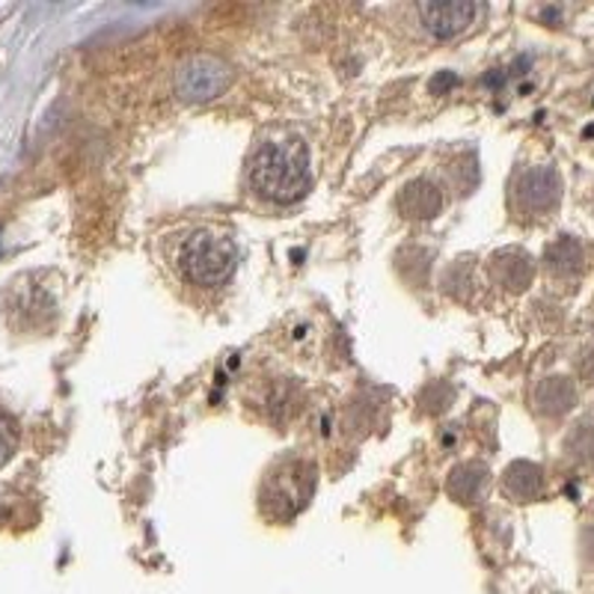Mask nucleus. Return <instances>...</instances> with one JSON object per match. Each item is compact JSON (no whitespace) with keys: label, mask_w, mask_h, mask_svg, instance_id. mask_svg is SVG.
I'll return each instance as SVG.
<instances>
[{"label":"nucleus","mask_w":594,"mask_h":594,"mask_svg":"<svg viewBox=\"0 0 594 594\" xmlns=\"http://www.w3.org/2000/svg\"><path fill=\"white\" fill-rule=\"evenodd\" d=\"M315 488H319L315 463L285 455L264 472L262 488H259V509L274 523H292L310 506Z\"/></svg>","instance_id":"2"},{"label":"nucleus","mask_w":594,"mask_h":594,"mask_svg":"<svg viewBox=\"0 0 594 594\" xmlns=\"http://www.w3.org/2000/svg\"><path fill=\"white\" fill-rule=\"evenodd\" d=\"M511 208L523 218H548L562 202V176L550 164L520 167L509 185Z\"/></svg>","instance_id":"4"},{"label":"nucleus","mask_w":594,"mask_h":594,"mask_svg":"<svg viewBox=\"0 0 594 594\" xmlns=\"http://www.w3.org/2000/svg\"><path fill=\"white\" fill-rule=\"evenodd\" d=\"M576 405V387L574 381L565 375H550L544 381H538L532 389V407L538 414L548 419H559V416L571 414Z\"/></svg>","instance_id":"9"},{"label":"nucleus","mask_w":594,"mask_h":594,"mask_svg":"<svg viewBox=\"0 0 594 594\" xmlns=\"http://www.w3.org/2000/svg\"><path fill=\"white\" fill-rule=\"evenodd\" d=\"M455 84H458V77H455L452 72H444L437 81H431V90H435V93H446V90H452Z\"/></svg>","instance_id":"16"},{"label":"nucleus","mask_w":594,"mask_h":594,"mask_svg":"<svg viewBox=\"0 0 594 594\" xmlns=\"http://www.w3.org/2000/svg\"><path fill=\"white\" fill-rule=\"evenodd\" d=\"M580 375L585 384H594V348L585 351V357L580 359Z\"/></svg>","instance_id":"15"},{"label":"nucleus","mask_w":594,"mask_h":594,"mask_svg":"<svg viewBox=\"0 0 594 594\" xmlns=\"http://www.w3.org/2000/svg\"><path fill=\"white\" fill-rule=\"evenodd\" d=\"M181 277L190 285L202 289H220L232 280L238 268V247L236 241L218 229H194L181 238L179 253H176Z\"/></svg>","instance_id":"3"},{"label":"nucleus","mask_w":594,"mask_h":594,"mask_svg":"<svg viewBox=\"0 0 594 594\" xmlns=\"http://www.w3.org/2000/svg\"><path fill=\"white\" fill-rule=\"evenodd\" d=\"M488 484H491V470H488V463L467 461L458 463V467L449 472L446 491H449L452 500L463 502V506H472V502L484 500Z\"/></svg>","instance_id":"10"},{"label":"nucleus","mask_w":594,"mask_h":594,"mask_svg":"<svg viewBox=\"0 0 594 594\" xmlns=\"http://www.w3.org/2000/svg\"><path fill=\"white\" fill-rule=\"evenodd\" d=\"M488 271H491L493 283L502 285L506 292H527L532 285V277H535V259L520 247H509V250L491 256Z\"/></svg>","instance_id":"8"},{"label":"nucleus","mask_w":594,"mask_h":594,"mask_svg":"<svg viewBox=\"0 0 594 594\" xmlns=\"http://www.w3.org/2000/svg\"><path fill=\"white\" fill-rule=\"evenodd\" d=\"M544 264H548V271L553 277H576L585 271V250L583 244L571 236L556 238L553 244L548 247V253H544Z\"/></svg>","instance_id":"12"},{"label":"nucleus","mask_w":594,"mask_h":594,"mask_svg":"<svg viewBox=\"0 0 594 594\" xmlns=\"http://www.w3.org/2000/svg\"><path fill=\"white\" fill-rule=\"evenodd\" d=\"M416 12H419V21L428 37L449 42L455 37H463L484 12V7L467 3V0H449V3H419Z\"/></svg>","instance_id":"6"},{"label":"nucleus","mask_w":594,"mask_h":594,"mask_svg":"<svg viewBox=\"0 0 594 594\" xmlns=\"http://www.w3.org/2000/svg\"><path fill=\"white\" fill-rule=\"evenodd\" d=\"M250 185L259 197L277 206H289L310 194L312 164L310 146L298 134L264 140L250 160Z\"/></svg>","instance_id":"1"},{"label":"nucleus","mask_w":594,"mask_h":594,"mask_svg":"<svg viewBox=\"0 0 594 594\" xmlns=\"http://www.w3.org/2000/svg\"><path fill=\"white\" fill-rule=\"evenodd\" d=\"M502 493L511 502H535L544 493V470L532 461H514L502 472Z\"/></svg>","instance_id":"11"},{"label":"nucleus","mask_w":594,"mask_h":594,"mask_svg":"<svg viewBox=\"0 0 594 594\" xmlns=\"http://www.w3.org/2000/svg\"><path fill=\"white\" fill-rule=\"evenodd\" d=\"M232 66L223 63L220 58L211 54H197V58L185 60L176 72V93L181 102L202 104L218 98L232 86Z\"/></svg>","instance_id":"5"},{"label":"nucleus","mask_w":594,"mask_h":594,"mask_svg":"<svg viewBox=\"0 0 594 594\" xmlns=\"http://www.w3.org/2000/svg\"><path fill=\"white\" fill-rule=\"evenodd\" d=\"M15 452V425L0 414V467L10 461Z\"/></svg>","instance_id":"14"},{"label":"nucleus","mask_w":594,"mask_h":594,"mask_svg":"<svg viewBox=\"0 0 594 594\" xmlns=\"http://www.w3.org/2000/svg\"><path fill=\"white\" fill-rule=\"evenodd\" d=\"M567 449L580 461L594 463V425H576V431L567 437Z\"/></svg>","instance_id":"13"},{"label":"nucleus","mask_w":594,"mask_h":594,"mask_svg":"<svg viewBox=\"0 0 594 594\" xmlns=\"http://www.w3.org/2000/svg\"><path fill=\"white\" fill-rule=\"evenodd\" d=\"M396 206L407 220H435L444 211V190L428 176H416L398 190Z\"/></svg>","instance_id":"7"}]
</instances>
